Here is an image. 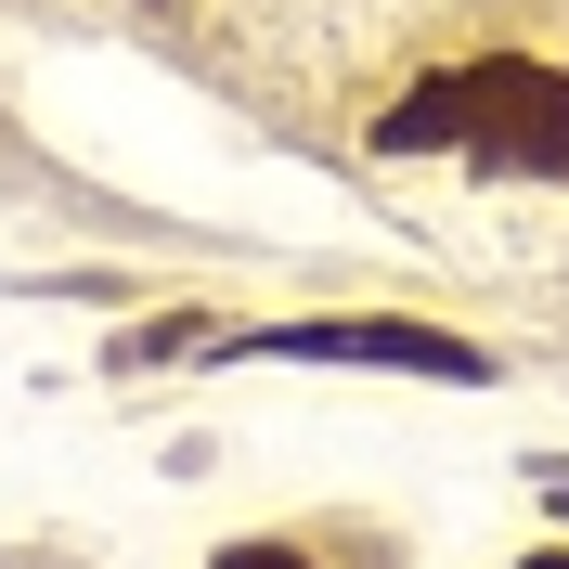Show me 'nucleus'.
<instances>
[{"mask_svg":"<svg viewBox=\"0 0 569 569\" xmlns=\"http://www.w3.org/2000/svg\"><path fill=\"white\" fill-rule=\"evenodd\" d=\"M531 569H569V557H531Z\"/></svg>","mask_w":569,"mask_h":569,"instance_id":"nucleus-4","label":"nucleus"},{"mask_svg":"<svg viewBox=\"0 0 569 569\" xmlns=\"http://www.w3.org/2000/svg\"><path fill=\"white\" fill-rule=\"evenodd\" d=\"M259 350H284V362H401V376H453V389L492 376L466 337H427V323H284V337H259Z\"/></svg>","mask_w":569,"mask_h":569,"instance_id":"nucleus-2","label":"nucleus"},{"mask_svg":"<svg viewBox=\"0 0 569 569\" xmlns=\"http://www.w3.org/2000/svg\"><path fill=\"white\" fill-rule=\"evenodd\" d=\"M376 142H389V156L466 142L479 169H569V78L492 52V66H453V78H427V91H401V104L376 117Z\"/></svg>","mask_w":569,"mask_h":569,"instance_id":"nucleus-1","label":"nucleus"},{"mask_svg":"<svg viewBox=\"0 0 569 569\" xmlns=\"http://www.w3.org/2000/svg\"><path fill=\"white\" fill-rule=\"evenodd\" d=\"M220 569H311V557H298V543H233Z\"/></svg>","mask_w":569,"mask_h":569,"instance_id":"nucleus-3","label":"nucleus"}]
</instances>
